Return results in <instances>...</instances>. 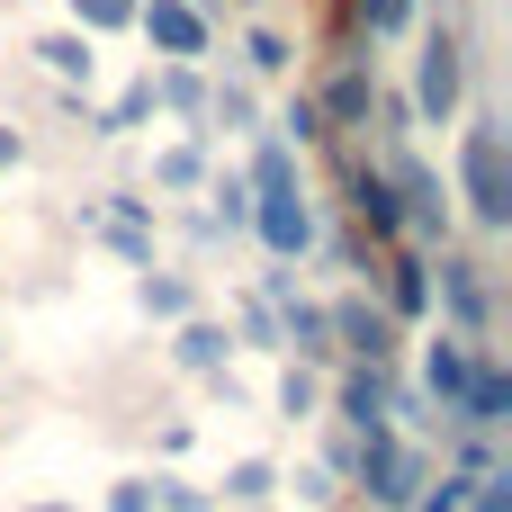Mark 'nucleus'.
Wrapping results in <instances>:
<instances>
[{
  "label": "nucleus",
  "instance_id": "obj_14",
  "mask_svg": "<svg viewBox=\"0 0 512 512\" xmlns=\"http://www.w3.org/2000/svg\"><path fill=\"white\" fill-rule=\"evenodd\" d=\"M270 189H297V153L288 144H261L252 153V198H270Z\"/></svg>",
  "mask_w": 512,
  "mask_h": 512
},
{
  "label": "nucleus",
  "instance_id": "obj_29",
  "mask_svg": "<svg viewBox=\"0 0 512 512\" xmlns=\"http://www.w3.org/2000/svg\"><path fill=\"white\" fill-rule=\"evenodd\" d=\"M216 117H234V126H243V117H252V90H243V81H225V90H216Z\"/></svg>",
  "mask_w": 512,
  "mask_h": 512
},
{
  "label": "nucleus",
  "instance_id": "obj_23",
  "mask_svg": "<svg viewBox=\"0 0 512 512\" xmlns=\"http://www.w3.org/2000/svg\"><path fill=\"white\" fill-rule=\"evenodd\" d=\"M216 216L225 225H252V180H216Z\"/></svg>",
  "mask_w": 512,
  "mask_h": 512
},
{
  "label": "nucleus",
  "instance_id": "obj_22",
  "mask_svg": "<svg viewBox=\"0 0 512 512\" xmlns=\"http://www.w3.org/2000/svg\"><path fill=\"white\" fill-rule=\"evenodd\" d=\"M468 486H477V477H441L432 495H414V512H468Z\"/></svg>",
  "mask_w": 512,
  "mask_h": 512
},
{
  "label": "nucleus",
  "instance_id": "obj_20",
  "mask_svg": "<svg viewBox=\"0 0 512 512\" xmlns=\"http://www.w3.org/2000/svg\"><path fill=\"white\" fill-rule=\"evenodd\" d=\"M243 54H252V72H288V63H297V54H288V36H279V27H261V36H252V45H243Z\"/></svg>",
  "mask_w": 512,
  "mask_h": 512
},
{
  "label": "nucleus",
  "instance_id": "obj_26",
  "mask_svg": "<svg viewBox=\"0 0 512 512\" xmlns=\"http://www.w3.org/2000/svg\"><path fill=\"white\" fill-rule=\"evenodd\" d=\"M279 405H288V423H297V414H315V378H306V369H288V387H279Z\"/></svg>",
  "mask_w": 512,
  "mask_h": 512
},
{
  "label": "nucleus",
  "instance_id": "obj_31",
  "mask_svg": "<svg viewBox=\"0 0 512 512\" xmlns=\"http://www.w3.org/2000/svg\"><path fill=\"white\" fill-rule=\"evenodd\" d=\"M9 162H18V126H0V171H9Z\"/></svg>",
  "mask_w": 512,
  "mask_h": 512
},
{
  "label": "nucleus",
  "instance_id": "obj_30",
  "mask_svg": "<svg viewBox=\"0 0 512 512\" xmlns=\"http://www.w3.org/2000/svg\"><path fill=\"white\" fill-rule=\"evenodd\" d=\"M153 504L162 512H207V495H198V486H171V495H153Z\"/></svg>",
  "mask_w": 512,
  "mask_h": 512
},
{
  "label": "nucleus",
  "instance_id": "obj_19",
  "mask_svg": "<svg viewBox=\"0 0 512 512\" xmlns=\"http://www.w3.org/2000/svg\"><path fill=\"white\" fill-rule=\"evenodd\" d=\"M270 486H279V468H270V459H243V468L225 477V495H234V504H261Z\"/></svg>",
  "mask_w": 512,
  "mask_h": 512
},
{
  "label": "nucleus",
  "instance_id": "obj_27",
  "mask_svg": "<svg viewBox=\"0 0 512 512\" xmlns=\"http://www.w3.org/2000/svg\"><path fill=\"white\" fill-rule=\"evenodd\" d=\"M108 512H153V486H144V477H126V486L108 495Z\"/></svg>",
  "mask_w": 512,
  "mask_h": 512
},
{
  "label": "nucleus",
  "instance_id": "obj_13",
  "mask_svg": "<svg viewBox=\"0 0 512 512\" xmlns=\"http://www.w3.org/2000/svg\"><path fill=\"white\" fill-rule=\"evenodd\" d=\"M360 216H369L378 234H405V207H396V180H378V171H360Z\"/></svg>",
  "mask_w": 512,
  "mask_h": 512
},
{
  "label": "nucleus",
  "instance_id": "obj_6",
  "mask_svg": "<svg viewBox=\"0 0 512 512\" xmlns=\"http://www.w3.org/2000/svg\"><path fill=\"white\" fill-rule=\"evenodd\" d=\"M324 324L351 342V360H387V351H396V315H387V306H369V297H342Z\"/></svg>",
  "mask_w": 512,
  "mask_h": 512
},
{
  "label": "nucleus",
  "instance_id": "obj_4",
  "mask_svg": "<svg viewBox=\"0 0 512 512\" xmlns=\"http://www.w3.org/2000/svg\"><path fill=\"white\" fill-rule=\"evenodd\" d=\"M414 108H423L432 126H450V117H459V45H450V36H432V45H423V72H414Z\"/></svg>",
  "mask_w": 512,
  "mask_h": 512
},
{
  "label": "nucleus",
  "instance_id": "obj_12",
  "mask_svg": "<svg viewBox=\"0 0 512 512\" xmlns=\"http://www.w3.org/2000/svg\"><path fill=\"white\" fill-rule=\"evenodd\" d=\"M36 54H45V72H54V81H90V63H99V54H90V36H81V27H72V36H45V45H36Z\"/></svg>",
  "mask_w": 512,
  "mask_h": 512
},
{
  "label": "nucleus",
  "instance_id": "obj_2",
  "mask_svg": "<svg viewBox=\"0 0 512 512\" xmlns=\"http://www.w3.org/2000/svg\"><path fill=\"white\" fill-rule=\"evenodd\" d=\"M360 486H369V504H414L423 495V459L378 423V432H360Z\"/></svg>",
  "mask_w": 512,
  "mask_h": 512
},
{
  "label": "nucleus",
  "instance_id": "obj_1",
  "mask_svg": "<svg viewBox=\"0 0 512 512\" xmlns=\"http://www.w3.org/2000/svg\"><path fill=\"white\" fill-rule=\"evenodd\" d=\"M459 180H468V207H477V225H512V180H504V126H495V117H477V126L459 135Z\"/></svg>",
  "mask_w": 512,
  "mask_h": 512
},
{
  "label": "nucleus",
  "instance_id": "obj_15",
  "mask_svg": "<svg viewBox=\"0 0 512 512\" xmlns=\"http://www.w3.org/2000/svg\"><path fill=\"white\" fill-rule=\"evenodd\" d=\"M387 297H396V315H423V306H432V270H423V261H396Z\"/></svg>",
  "mask_w": 512,
  "mask_h": 512
},
{
  "label": "nucleus",
  "instance_id": "obj_16",
  "mask_svg": "<svg viewBox=\"0 0 512 512\" xmlns=\"http://www.w3.org/2000/svg\"><path fill=\"white\" fill-rule=\"evenodd\" d=\"M81 36H108V27H135V0H72Z\"/></svg>",
  "mask_w": 512,
  "mask_h": 512
},
{
  "label": "nucleus",
  "instance_id": "obj_21",
  "mask_svg": "<svg viewBox=\"0 0 512 512\" xmlns=\"http://www.w3.org/2000/svg\"><path fill=\"white\" fill-rule=\"evenodd\" d=\"M405 18H414V0H360V27H369V36H396Z\"/></svg>",
  "mask_w": 512,
  "mask_h": 512
},
{
  "label": "nucleus",
  "instance_id": "obj_10",
  "mask_svg": "<svg viewBox=\"0 0 512 512\" xmlns=\"http://www.w3.org/2000/svg\"><path fill=\"white\" fill-rule=\"evenodd\" d=\"M342 414H351L360 432H378V423H387V378H378V360H360V369L342 378Z\"/></svg>",
  "mask_w": 512,
  "mask_h": 512
},
{
  "label": "nucleus",
  "instance_id": "obj_18",
  "mask_svg": "<svg viewBox=\"0 0 512 512\" xmlns=\"http://www.w3.org/2000/svg\"><path fill=\"white\" fill-rule=\"evenodd\" d=\"M216 360H225V333L216 324H189L180 333V369H216Z\"/></svg>",
  "mask_w": 512,
  "mask_h": 512
},
{
  "label": "nucleus",
  "instance_id": "obj_17",
  "mask_svg": "<svg viewBox=\"0 0 512 512\" xmlns=\"http://www.w3.org/2000/svg\"><path fill=\"white\" fill-rule=\"evenodd\" d=\"M144 117H153V81H135V90H126V99L99 117V135H126V126H144Z\"/></svg>",
  "mask_w": 512,
  "mask_h": 512
},
{
  "label": "nucleus",
  "instance_id": "obj_7",
  "mask_svg": "<svg viewBox=\"0 0 512 512\" xmlns=\"http://www.w3.org/2000/svg\"><path fill=\"white\" fill-rule=\"evenodd\" d=\"M450 414H468V423H477V432H495V423H504V414H512V378H504V369H495V360H477V369H468V387H459V405H450Z\"/></svg>",
  "mask_w": 512,
  "mask_h": 512
},
{
  "label": "nucleus",
  "instance_id": "obj_11",
  "mask_svg": "<svg viewBox=\"0 0 512 512\" xmlns=\"http://www.w3.org/2000/svg\"><path fill=\"white\" fill-rule=\"evenodd\" d=\"M369 99H378V90H369V72H360V63H342V72L324 81V108H315V117H342V126H351V117H369Z\"/></svg>",
  "mask_w": 512,
  "mask_h": 512
},
{
  "label": "nucleus",
  "instance_id": "obj_8",
  "mask_svg": "<svg viewBox=\"0 0 512 512\" xmlns=\"http://www.w3.org/2000/svg\"><path fill=\"white\" fill-rule=\"evenodd\" d=\"M441 297H450L459 333H486V279H477V261H441Z\"/></svg>",
  "mask_w": 512,
  "mask_h": 512
},
{
  "label": "nucleus",
  "instance_id": "obj_5",
  "mask_svg": "<svg viewBox=\"0 0 512 512\" xmlns=\"http://www.w3.org/2000/svg\"><path fill=\"white\" fill-rule=\"evenodd\" d=\"M252 225H261V243H270L279 261H297V252L315 243V216H306V198H297V189H270V198H252Z\"/></svg>",
  "mask_w": 512,
  "mask_h": 512
},
{
  "label": "nucleus",
  "instance_id": "obj_32",
  "mask_svg": "<svg viewBox=\"0 0 512 512\" xmlns=\"http://www.w3.org/2000/svg\"><path fill=\"white\" fill-rule=\"evenodd\" d=\"M36 512H72V504H36Z\"/></svg>",
  "mask_w": 512,
  "mask_h": 512
},
{
  "label": "nucleus",
  "instance_id": "obj_3",
  "mask_svg": "<svg viewBox=\"0 0 512 512\" xmlns=\"http://www.w3.org/2000/svg\"><path fill=\"white\" fill-rule=\"evenodd\" d=\"M135 27H144V45L171 54V63H198V54H207V9H198V0H135Z\"/></svg>",
  "mask_w": 512,
  "mask_h": 512
},
{
  "label": "nucleus",
  "instance_id": "obj_25",
  "mask_svg": "<svg viewBox=\"0 0 512 512\" xmlns=\"http://www.w3.org/2000/svg\"><path fill=\"white\" fill-rule=\"evenodd\" d=\"M198 171H207V162H198L189 144H180V153H162V189H198Z\"/></svg>",
  "mask_w": 512,
  "mask_h": 512
},
{
  "label": "nucleus",
  "instance_id": "obj_9",
  "mask_svg": "<svg viewBox=\"0 0 512 512\" xmlns=\"http://www.w3.org/2000/svg\"><path fill=\"white\" fill-rule=\"evenodd\" d=\"M468 369H477V360H468V342H450V333H441V342L423 351V387L441 396V414L459 405V387H468Z\"/></svg>",
  "mask_w": 512,
  "mask_h": 512
},
{
  "label": "nucleus",
  "instance_id": "obj_24",
  "mask_svg": "<svg viewBox=\"0 0 512 512\" xmlns=\"http://www.w3.org/2000/svg\"><path fill=\"white\" fill-rule=\"evenodd\" d=\"M144 306H153V315H189V288H180V279H153V270H144Z\"/></svg>",
  "mask_w": 512,
  "mask_h": 512
},
{
  "label": "nucleus",
  "instance_id": "obj_28",
  "mask_svg": "<svg viewBox=\"0 0 512 512\" xmlns=\"http://www.w3.org/2000/svg\"><path fill=\"white\" fill-rule=\"evenodd\" d=\"M468 495H477V512H512V486H504V477H477Z\"/></svg>",
  "mask_w": 512,
  "mask_h": 512
}]
</instances>
